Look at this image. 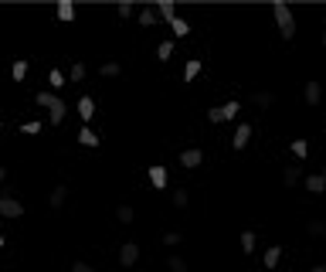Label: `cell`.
Here are the masks:
<instances>
[{
	"instance_id": "1",
	"label": "cell",
	"mask_w": 326,
	"mask_h": 272,
	"mask_svg": "<svg viewBox=\"0 0 326 272\" xmlns=\"http://www.w3.org/2000/svg\"><path fill=\"white\" fill-rule=\"evenodd\" d=\"M272 14H275V24H279V34L289 41L296 34V17H293V11H289V4H272Z\"/></svg>"
},
{
	"instance_id": "2",
	"label": "cell",
	"mask_w": 326,
	"mask_h": 272,
	"mask_svg": "<svg viewBox=\"0 0 326 272\" xmlns=\"http://www.w3.org/2000/svg\"><path fill=\"white\" fill-rule=\"evenodd\" d=\"M0 215L4 218H21L24 215V204L17 197H0Z\"/></svg>"
},
{
	"instance_id": "3",
	"label": "cell",
	"mask_w": 326,
	"mask_h": 272,
	"mask_svg": "<svg viewBox=\"0 0 326 272\" xmlns=\"http://www.w3.org/2000/svg\"><path fill=\"white\" fill-rule=\"evenodd\" d=\"M180 163H184L187 170H194V167H201V163H204V153L197 147H191V150H184V153H180Z\"/></svg>"
},
{
	"instance_id": "4",
	"label": "cell",
	"mask_w": 326,
	"mask_h": 272,
	"mask_svg": "<svg viewBox=\"0 0 326 272\" xmlns=\"http://www.w3.org/2000/svg\"><path fill=\"white\" fill-rule=\"evenodd\" d=\"M248 140H251V126L241 123V126L235 129V136H231V147H235V150H245V147H248Z\"/></svg>"
},
{
	"instance_id": "5",
	"label": "cell",
	"mask_w": 326,
	"mask_h": 272,
	"mask_svg": "<svg viewBox=\"0 0 326 272\" xmlns=\"http://www.w3.org/2000/svg\"><path fill=\"white\" fill-rule=\"evenodd\" d=\"M136 259H139V245H136V242H126L123 249H119V262H123V265H136Z\"/></svg>"
},
{
	"instance_id": "6",
	"label": "cell",
	"mask_w": 326,
	"mask_h": 272,
	"mask_svg": "<svg viewBox=\"0 0 326 272\" xmlns=\"http://www.w3.org/2000/svg\"><path fill=\"white\" fill-rule=\"evenodd\" d=\"M319 99H323V85H319V82H306V102H309V106H319Z\"/></svg>"
},
{
	"instance_id": "7",
	"label": "cell",
	"mask_w": 326,
	"mask_h": 272,
	"mask_svg": "<svg viewBox=\"0 0 326 272\" xmlns=\"http://www.w3.org/2000/svg\"><path fill=\"white\" fill-rule=\"evenodd\" d=\"M167 181H170V177H167V170L160 167V163H157V167H150V184H153V187H160V191H163V187H167Z\"/></svg>"
},
{
	"instance_id": "8",
	"label": "cell",
	"mask_w": 326,
	"mask_h": 272,
	"mask_svg": "<svg viewBox=\"0 0 326 272\" xmlns=\"http://www.w3.org/2000/svg\"><path fill=\"white\" fill-rule=\"evenodd\" d=\"M157 17H160V21H173V17H177V7H173V4H170V0H160V4H157Z\"/></svg>"
},
{
	"instance_id": "9",
	"label": "cell",
	"mask_w": 326,
	"mask_h": 272,
	"mask_svg": "<svg viewBox=\"0 0 326 272\" xmlns=\"http://www.w3.org/2000/svg\"><path fill=\"white\" fill-rule=\"evenodd\" d=\"M79 116H82V123H89L92 116H95V102H92L89 95H82V99H79Z\"/></svg>"
},
{
	"instance_id": "10",
	"label": "cell",
	"mask_w": 326,
	"mask_h": 272,
	"mask_svg": "<svg viewBox=\"0 0 326 272\" xmlns=\"http://www.w3.org/2000/svg\"><path fill=\"white\" fill-rule=\"evenodd\" d=\"M306 231L313 238H326V221L323 218H309V221H306Z\"/></svg>"
},
{
	"instance_id": "11",
	"label": "cell",
	"mask_w": 326,
	"mask_h": 272,
	"mask_svg": "<svg viewBox=\"0 0 326 272\" xmlns=\"http://www.w3.org/2000/svg\"><path fill=\"white\" fill-rule=\"evenodd\" d=\"M79 143H82V147H99V133L89 129V126H82V129H79Z\"/></svg>"
},
{
	"instance_id": "12",
	"label": "cell",
	"mask_w": 326,
	"mask_h": 272,
	"mask_svg": "<svg viewBox=\"0 0 326 272\" xmlns=\"http://www.w3.org/2000/svg\"><path fill=\"white\" fill-rule=\"evenodd\" d=\"M282 184H285V187H296V184H299V163H289V167L282 170Z\"/></svg>"
},
{
	"instance_id": "13",
	"label": "cell",
	"mask_w": 326,
	"mask_h": 272,
	"mask_svg": "<svg viewBox=\"0 0 326 272\" xmlns=\"http://www.w3.org/2000/svg\"><path fill=\"white\" fill-rule=\"evenodd\" d=\"M65 201H68V187H65V184H58L55 191H51V197H48V204H51V208H61Z\"/></svg>"
},
{
	"instance_id": "14",
	"label": "cell",
	"mask_w": 326,
	"mask_h": 272,
	"mask_svg": "<svg viewBox=\"0 0 326 272\" xmlns=\"http://www.w3.org/2000/svg\"><path fill=\"white\" fill-rule=\"evenodd\" d=\"M306 191H309V194H323L326 191V181H323V177H319V174H313V177H306Z\"/></svg>"
},
{
	"instance_id": "15",
	"label": "cell",
	"mask_w": 326,
	"mask_h": 272,
	"mask_svg": "<svg viewBox=\"0 0 326 272\" xmlns=\"http://www.w3.org/2000/svg\"><path fill=\"white\" fill-rule=\"evenodd\" d=\"M116 218H119L123 225H133V221H136V211L129 208V204H119V208H116Z\"/></svg>"
},
{
	"instance_id": "16",
	"label": "cell",
	"mask_w": 326,
	"mask_h": 272,
	"mask_svg": "<svg viewBox=\"0 0 326 272\" xmlns=\"http://www.w3.org/2000/svg\"><path fill=\"white\" fill-rule=\"evenodd\" d=\"M272 102H275L272 92H255V95H251V106H259V109H269Z\"/></svg>"
},
{
	"instance_id": "17",
	"label": "cell",
	"mask_w": 326,
	"mask_h": 272,
	"mask_svg": "<svg viewBox=\"0 0 326 272\" xmlns=\"http://www.w3.org/2000/svg\"><path fill=\"white\" fill-rule=\"evenodd\" d=\"M48 113H51V123H61V119H65V113H68V106H65V102H61V99H55V106H51V109H48Z\"/></svg>"
},
{
	"instance_id": "18",
	"label": "cell",
	"mask_w": 326,
	"mask_h": 272,
	"mask_svg": "<svg viewBox=\"0 0 326 272\" xmlns=\"http://www.w3.org/2000/svg\"><path fill=\"white\" fill-rule=\"evenodd\" d=\"M157 21H160V17H157V7H143V11H139V24H143V27H153Z\"/></svg>"
},
{
	"instance_id": "19",
	"label": "cell",
	"mask_w": 326,
	"mask_h": 272,
	"mask_svg": "<svg viewBox=\"0 0 326 272\" xmlns=\"http://www.w3.org/2000/svg\"><path fill=\"white\" fill-rule=\"evenodd\" d=\"M279 259H282V249H279V245H272V249L265 252V259H262V262H265V269H275V265H279Z\"/></svg>"
},
{
	"instance_id": "20",
	"label": "cell",
	"mask_w": 326,
	"mask_h": 272,
	"mask_svg": "<svg viewBox=\"0 0 326 272\" xmlns=\"http://www.w3.org/2000/svg\"><path fill=\"white\" fill-rule=\"evenodd\" d=\"M119 72H123V65H119V61H105V65L99 68V75H102V79H116Z\"/></svg>"
},
{
	"instance_id": "21",
	"label": "cell",
	"mask_w": 326,
	"mask_h": 272,
	"mask_svg": "<svg viewBox=\"0 0 326 272\" xmlns=\"http://www.w3.org/2000/svg\"><path fill=\"white\" fill-rule=\"evenodd\" d=\"M241 252H245V255L255 252V231H241Z\"/></svg>"
},
{
	"instance_id": "22",
	"label": "cell",
	"mask_w": 326,
	"mask_h": 272,
	"mask_svg": "<svg viewBox=\"0 0 326 272\" xmlns=\"http://www.w3.org/2000/svg\"><path fill=\"white\" fill-rule=\"evenodd\" d=\"M238 109H241V102H238V99H231V102H225V106H221V116H225V119H235V116H238Z\"/></svg>"
},
{
	"instance_id": "23",
	"label": "cell",
	"mask_w": 326,
	"mask_h": 272,
	"mask_svg": "<svg viewBox=\"0 0 326 272\" xmlns=\"http://www.w3.org/2000/svg\"><path fill=\"white\" fill-rule=\"evenodd\" d=\"M71 17H75V7H71L68 0H61V4H58V21H71Z\"/></svg>"
},
{
	"instance_id": "24",
	"label": "cell",
	"mask_w": 326,
	"mask_h": 272,
	"mask_svg": "<svg viewBox=\"0 0 326 272\" xmlns=\"http://www.w3.org/2000/svg\"><path fill=\"white\" fill-rule=\"evenodd\" d=\"M197 75H201V61H187V65H184V82L197 79Z\"/></svg>"
},
{
	"instance_id": "25",
	"label": "cell",
	"mask_w": 326,
	"mask_h": 272,
	"mask_svg": "<svg viewBox=\"0 0 326 272\" xmlns=\"http://www.w3.org/2000/svg\"><path fill=\"white\" fill-rule=\"evenodd\" d=\"M55 92H38V95H34V102H38V106H45V109H51V106H55Z\"/></svg>"
},
{
	"instance_id": "26",
	"label": "cell",
	"mask_w": 326,
	"mask_h": 272,
	"mask_svg": "<svg viewBox=\"0 0 326 272\" xmlns=\"http://www.w3.org/2000/svg\"><path fill=\"white\" fill-rule=\"evenodd\" d=\"M85 79V65H82V61H75V65L68 68V82H82Z\"/></svg>"
},
{
	"instance_id": "27",
	"label": "cell",
	"mask_w": 326,
	"mask_h": 272,
	"mask_svg": "<svg viewBox=\"0 0 326 272\" xmlns=\"http://www.w3.org/2000/svg\"><path fill=\"white\" fill-rule=\"evenodd\" d=\"M48 82H51V89H61V85H68V79L58 72V68H51V72H48Z\"/></svg>"
},
{
	"instance_id": "28",
	"label": "cell",
	"mask_w": 326,
	"mask_h": 272,
	"mask_svg": "<svg viewBox=\"0 0 326 272\" xmlns=\"http://www.w3.org/2000/svg\"><path fill=\"white\" fill-rule=\"evenodd\" d=\"M170 27H173V34H177V38L191 34V24H187V21H180V17H173V21H170Z\"/></svg>"
},
{
	"instance_id": "29",
	"label": "cell",
	"mask_w": 326,
	"mask_h": 272,
	"mask_svg": "<svg viewBox=\"0 0 326 272\" xmlns=\"http://www.w3.org/2000/svg\"><path fill=\"white\" fill-rule=\"evenodd\" d=\"M293 153L299 160H306V157H309V143H306V140H293Z\"/></svg>"
},
{
	"instance_id": "30",
	"label": "cell",
	"mask_w": 326,
	"mask_h": 272,
	"mask_svg": "<svg viewBox=\"0 0 326 272\" xmlns=\"http://www.w3.org/2000/svg\"><path fill=\"white\" fill-rule=\"evenodd\" d=\"M167 269H170V272H187V262L180 259V255H170V259H167Z\"/></svg>"
},
{
	"instance_id": "31",
	"label": "cell",
	"mask_w": 326,
	"mask_h": 272,
	"mask_svg": "<svg viewBox=\"0 0 326 272\" xmlns=\"http://www.w3.org/2000/svg\"><path fill=\"white\" fill-rule=\"evenodd\" d=\"M170 55H173V41H160V48H157V58H160V61H167Z\"/></svg>"
},
{
	"instance_id": "32",
	"label": "cell",
	"mask_w": 326,
	"mask_h": 272,
	"mask_svg": "<svg viewBox=\"0 0 326 272\" xmlns=\"http://www.w3.org/2000/svg\"><path fill=\"white\" fill-rule=\"evenodd\" d=\"M11 75H14V79H17V82H24V75H27V61H14Z\"/></svg>"
},
{
	"instance_id": "33",
	"label": "cell",
	"mask_w": 326,
	"mask_h": 272,
	"mask_svg": "<svg viewBox=\"0 0 326 272\" xmlns=\"http://www.w3.org/2000/svg\"><path fill=\"white\" fill-rule=\"evenodd\" d=\"M191 204V194L187 191H173V208H187Z\"/></svg>"
},
{
	"instance_id": "34",
	"label": "cell",
	"mask_w": 326,
	"mask_h": 272,
	"mask_svg": "<svg viewBox=\"0 0 326 272\" xmlns=\"http://www.w3.org/2000/svg\"><path fill=\"white\" fill-rule=\"evenodd\" d=\"M207 119H211V123H225V116H221V106H214V109H207Z\"/></svg>"
},
{
	"instance_id": "35",
	"label": "cell",
	"mask_w": 326,
	"mask_h": 272,
	"mask_svg": "<svg viewBox=\"0 0 326 272\" xmlns=\"http://www.w3.org/2000/svg\"><path fill=\"white\" fill-rule=\"evenodd\" d=\"M21 133H24V136H27V133H41V123H34V119H31V123L21 126Z\"/></svg>"
},
{
	"instance_id": "36",
	"label": "cell",
	"mask_w": 326,
	"mask_h": 272,
	"mask_svg": "<svg viewBox=\"0 0 326 272\" xmlns=\"http://www.w3.org/2000/svg\"><path fill=\"white\" fill-rule=\"evenodd\" d=\"M163 245H180V231H167V235H163Z\"/></svg>"
},
{
	"instance_id": "37",
	"label": "cell",
	"mask_w": 326,
	"mask_h": 272,
	"mask_svg": "<svg viewBox=\"0 0 326 272\" xmlns=\"http://www.w3.org/2000/svg\"><path fill=\"white\" fill-rule=\"evenodd\" d=\"M116 14H119V17H133V7H129V4H119Z\"/></svg>"
},
{
	"instance_id": "38",
	"label": "cell",
	"mask_w": 326,
	"mask_h": 272,
	"mask_svg": "<svg viewBox=\"0 0 326 272\" xmlns=\"http://www.w3.org/2000/svg\"><path fill=\"white\" fill-rule=\"evenodd\" d=\"M71 272H92V265H89V262H75V265H71Z\"/></svg>"
},
{
	"instance_id": "39",
	"label": "cell",
	"mask_w": 326,
	"mask_h": 272,
	"mask_svg": "<svg viewBox=\"0 0 326 272\" xmlns=\"http://www.w3.org/2000/svg\"><path fill=\"white\" fill-rule=\"evenodd\" d=\"M4 181H7V170H4V167H0V184H4Z\"/></svg>"
},
{
	"instance_id": "40",
	"label": "cell",
	"mask_w": 326,
	"mask_h": 272,
	"mask_svg": "<svg viewBox=\"0 0 326 272\" xmlns=\"http://www.w3.org/2000/svg\"><path fill=\"white\" fill-rule=\"evenodd\" d=\"M313 272H326V265H313Z\"/></svg>"
},
{
	"instance_id": "41",
	"label": "cell",
	"mask_w": 326,
	"mask_h": 272,
	"mask_svg": "<svg viewBox=\"0 0 326 272\" xmlns=\"http://www.w3.org/2000/svg\"><path fill=\"white\" fill-rule=\"evenodd\" d=\"M319 177H323V181H326V167H323V170H319Z\"/></svg>"
},
{
	"instance_id": "42",
	"label": "cell",
	"mask_w": 326,
	"mask_h": 272,
	"mask_svg": "<svg viewBox=\"0 0 326 272\" xmlns=\"http://www.w3.org/2000/svg\"><path fill=\"white\" fill-rule=\"evenodd\" d=\"M0 249H4V235H0Z\"/></svg>"
},
{
	"instance_id": "43",
	"label": "cell",
	"mask_w": 326,
	"mask_h": 272,
	"mask_svg": "<svg viewBox=\"0 0 326 272\" xmlns=\"http://www.w3.org/2000/svg\"><path fill=\"white\" fill-rule=\"evenodd\" d=\"M323 45H326V31H323Z\"/></svg>"
},
{
	"instance_id": "44",
	"label": "cell",
	"mask_w": 326,
	"mask_h": 272,
	"mask_svg": "<svg viewBox=\"0 0 326 272\" xmlns=\"http://www.w3.org/2000/svg\"><path fill=\"white\" fill-rule=\"evenodd\" d=\"M0 133H4V123H0Z\"/></svg>"
}]
</instances>
